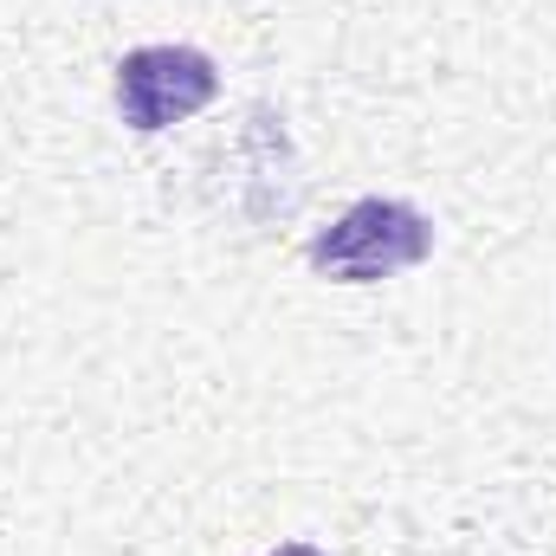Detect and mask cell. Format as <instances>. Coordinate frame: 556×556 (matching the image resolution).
<instances>
[{
  "mask_svg": "<svg viewBox=\"0 0 556 556\" xmlns=\"http://www.w3.org/2000/svg\"><path fill=\"white\" fill-rule=\"evenodd\" d=\"M433 253V220L408 207V201H356L337 214V227H324L311 240V266L324 278H343V285H376V278H395L420 266Z\"/></svg>",
  "mask_w": 556,
  "mask_h": 556,
  "instance_id": "obj_1",
  "label": "cell"
},
{
  "mask_svg": "<svg viewBox=\"0 0 556 556\" xmlns=\"http://www.w3.org/2000/svg\"><path fill=\"white\" fill-rule=\"evenodd\" d=\"M220 98V65L194 46H142L117 65V111L130 130H168Z\"/></svg>",
  "mask_w": 556,
  "mask_h": 556,
  "instance_id": "obj_2",
  "label": "cell"
},
{
  "mask_svg": "<svg viewBox=\"0 0 556 556\" xmlns=\"http://www.w3.org/2000/svg\"><path fill=\"white\" fill-rule=\"evenodd\" d=\"M266 556H324L317 544H278V551H266Z\"/></svg>",
  "mask_w": 556,
  "mask_h": 556,
  "instance_id": "obj_3",
  "label": "cell"
}]
</instances>
